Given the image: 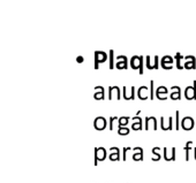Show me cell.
I'll return each instance as SVG.
<instances>
[{
	"label": "cell",
	"mask_w": 196,
	"mask_h": 183,
	"mask_svg": "<svg viewBox=\"0 0 196 183\" xmlns=\"http://www.w3.org/2000/svg\"><path fill=\"white\" fill-rule=\"evenodd\" d=\"M136 94H137L138 99H141V100H147L148 98H150V89H148V86L142 85L137 89Z\"/></svg>",
	"instance_id": "7"
},
{
	"label": "cell",
	"mask_w": 196,
	"mask_h": 183,
	"mask_svg": "<svg viewBox=\"0 0 196 183\" xmlns=\"http://www.w3.org/2000/svg\"><path fill=\"white\" fill-rule=\"evenodd\" d=\"M179 117H180V112L176 111L175 112V130H179L181 127V125L179 123Z\"/></svg>",
	"instance_id": "30"
},
{
	"label": "cell",
	"mask_w": 196,
	"mask_h": 183,
	"mask_svg": "<svg viewBox=\"0 0 196 183\" xmlns=\"http://www.w3.org/2000/svg\"><path fill=\"white\" fill-rule=\"evenodd\" d=\"M184 98L187 100H195L196 99V81H194L193 85L187 86L184 89Z\"/></svg>",
	"instance_id": "3"
},
{
	"label": "cell",
	"mask_w": 196,
	"mask_h": 183,
	"mask_svg": "<svg viewBox=\"0 0 196 183\" xmlns=\"http://www.w3.org/2000/svg\"><path fill=\"white\" fill-rule=\"evenodd\" d=\"M155 82L153 81H150V99L152 100L153 98H155V96H156V90H155Z\"/></svg>",
	"instance_id": "26"
},
{
	"label": "cell",
	"mask_w": 196,
	"mask_h": 183,
	"mask_svg": "<svg viewBox=\"0 0 196 183\" xmlns=\"http://www.w3.org/2000/svg\"><path fill=\"white\" fill-rule=\"evenodd\" d=\"M111 156H110V160L111 161H117V160L120 159V150L117 146H113V148L110 149Z\"/></svg>",
	"instance_id": "18"
},
{
	"label": "cell",
	"mask_w": 196,
	"mask_h": 183,
	"mask_svg": "<svg viewBox=\"0 0 196 183\" xmlns=\"http://www.w3.org/2000/svg\"><path fill=\"white\" fill-rule=\"evenodd\" d=\"M156 97L159 99V100H167V94H156Z\"/></svg>",
	"instance_id": "33"
},
{
	"label": "cell",
	"mask_w": 196,
	"mask_h": 183,
	"mask_svg": "<svg viewBox=\"0 0 196 183\" xmlns=\"http://www.w3.org/2000/svg\"><path fill=\"white\" fill-rule=\"evenodd\" d=\"M128 122H129V117H119V128H120V127H126V126L128 125Z\"/></svg>",
	"instance_id": "24"
},
{
	"label": "cell",
	"mask_w": 196,
	"mask_h": 183,
	"mask_svg": "<svg viewBox=\"0 0 196 183\" xmlns=\"http://www.w3.org/2000/svg\"><path fill=\"white\" fill-rule=\"evenodd\" d=\"M107 60V54L104 51H95V69H99V65Z\"/></svg>",
	"instance_id": "1"
},
{
	"label": "cell",
	"mask_w": 196,
	"mask_h": 183,
	"mask_svg": "<svg viewBox=\"0 0 196 183\" xmlns=\"http://www.w3.org/2000/svg\"><path fill=\"white\" fill-rule=\"evenodd\" d=\"M135 86H132L130 88V91H128L127 89V86H124L122 88V97L125 100H134L135 99V94H136V91H135Z\"/></svg>",
	"instance_id": "8"
},
{
	"label": "cell",
	"mask_w": 196,
	"mask_h": 183,
	"mask_svg": "<svg viewBox=\"0 0 196 183\" xmlns=\"http://www.w3.org/2000/svg\"><path fill=\"white\" fill-rule=\"evenodd\" d=\"M130 150H133V149L129 148V146L124 148V156H122V160H124V161H126V159H127V152L130 151Z\"/></svg>",
	"instance_id": "31"
},
{
	"label": "cell",
	"mask_w": 196,
	"mask_h": 183,
	"mask_svg": "<svg viewBox=\"0 0 196 183\" xmlns=\"http://www.w3.org/2000/svg\"><path fill=\"white\" fill-rule=\"evenodd\" d=\"M132 129L137 131V130H142L143 129V125H142V119H140L138 121H135L133 125H132Z\"/></svg>",
	"instance_id": "22"
},
{
	"label": "cell",
	"mask_w": 196,
	"mask_h": 183,
	"mask_svg": "<svg viewBox=\"0 0 196 183\" xmlns=\"http://www.w3.org/2000/svg\"><path fill=\"white\" fill-rule=\"evenodd\" d=\"M125 59H127V57H126V55H118V57H117V61H119V60H125Z\"/></svg>",
	"instance_id": "35"
},
{
	"label": "cell",
	"mask_w": 196,
	"mask_h": 183,
	"mask_svg": "<svg viewBox=\"0 0 196 183\" xmlns=\"http://www.w3.org/2000/svg\"><path fill=\"white\" fill-rule=\"evenodd\" d=\"M171 90H172L173 92L171 94V99L172 100H180L181 99V89L180 86H172L171 88Z\"/></svg>",
	"instance_id": "16"
},
{
	"label": "cell",
	"mask_w": 196,
	"mask_h": 183,
	"mask_svg": "<svg viewBox=\"0 0 196 183\" xmlns=\"http://www.w3.org/2000/svg\"><path fill=\"white\" fill-rule=\"evenodd\" d=\"M129 128H126V127H120V128L118 129V134L119 135H121V136H126V135H128L129 134Z\"/></svg>",
	"instance_id": "27"
},
{
	"label": "cell",
	"mask_w": 196,
	"mask_h": 183,
	"mask_svg": "<svg viewBox=\"0 0 196 183\" xmlns=\"http://www.w3.org/2000/svg\"><path fill=\"white\" fill-rule=\"evenodd\" d=\"M145 67L148 70H153L159 68V57L155 55L153 57V62H151V57L147 55L145 57Z\"/></svg>",
	"instance_id": "2"
},
{
	"label": "cell",
	"mask_w": 196,
	"mask_h": 183,
	"mask_svg": "<svg viewBox=\"0 0 196 183\" xmlns=\"http://www.w3.org/2000/svg\"><path fill=\"white\" fill-rule=\"evenodd\" d=\"M195 126V122H194V119L192 117H184L182 120H181V128L186 130V131H189L192 130Z\"/></svg>",
	"instance_id": "4"
},
{
	"label": "cell",
	"mask_w": 196,
	"mask_h": 183,
	"mask_svg": "<svg viewBox=\"0 0 196 183\" xmlns=\"http://www.w3.org/2000/svg\"><path fill=\"white\" fill-rule=\"evenodd\" d=\"M95 94H94V98L96 100H104L105 99V90L104 88L100 85L95 86Z\"/></svg>",
	"instance_id": "13"
},
{
	"label": "cell",
	"mask_w": 196,
	"mask_h": 183,
	"mask_svg": "<svg viewBox=\"0 0 196 183\" xmlns=\"http://www.w3.org/2000/svg\"><path fill=\"white\" fill-rule=\"evenodd\" d=\"M117 123L118 125V128H119V117H110V130L112 131L114 129V125Z\"/></svg>",
	"instance_id": "23"
},
{
	"label": "cell",
	"mask_w": 196,
	"mask_h": 183,
	"mask_svg": "<svg viewBox=\"0 0 196 183\" xmlns=\"http://www.w3.org/2000/svg\"><path fill=\"white\" fill-rule=\"evenodd\" d=\"M144 57H142L141 58V65H140V69H138V74L140 75H143V65H144V61H143V60H144Z\"/></svg>",
	"instance_id": "32"
},
{
	"label": "cell",
	"mask_w": 196,
	"mask_h": 183,
	"mask_svg": "<svg viewBox=\"0 0 196 183\" xmlns=\"http://www.w3.org/2000/svg\"><path fill=\"white\" fill-rule=\"evenodd\" d=\"M192 145H193V142H187V144L184 145V150L186 151V160L188 161L189 160V151H190V149H192Z\"/></svg>",
	"instance_id": "25"
},
{
	"label": "cell",
	"mask_w": 196,
	"mask_h": 183,
	"mask_svg": "<svg viewBox=\"0 0 196 183\" xmlns=\"http://www.w3.org/2000/svg\"><path fill=\"white\" fill-rule=\"evenodd\" d=\"M106 125H107V122H106L105 117H97L94 120V128L96 129V130H98V131H103V130L106 128Z\"/></svg>",
	"instance_id": "6"
},
{
	"label": "cell",
	"mask_w": 196,
	"mask_h": 183,
	"mask_svg": "<svg viewBox=\"0 0 196 183\" xmlns=\"http://www.w3.org/2000/svg\"><path fill=\"white\" fill-rule=\"evenodd\" d=\"M106 158V150L104 148H95V166L98 161H104Z\"/></svg>",
	"instance_id": "5"
},
{
	"label": "cell",
	"mask_w": 196,
	"mask_h": 183,
	"mask_svg": "<svg viewBox=\"0 0 196 183\" xmlns=\"http://www.w3.org/2000/svg\"><path fill=\"white\" fill-rule=\"evenodd\" d=\"M109 67H110V69H113L114 67H115V62H114V51L113 50H110L109 52Z\"/></svg>",
	"instance_id": "21"
},
{
	"label": "cell",
	"mask_w": 196,
	"mask_h": 183,
	"mask_svg": "<svg viewBox=\"0 0 196 183\" xmlns=\"http://www.w3.org/2000/svg\"><path fill=\"white\" fill-rule=\"evenodd\" d=\"M114 96H115V98H117L118 100H120L121 94H120V88L119 86H110L109 88V99L112 100Z\"/></svg>",
	"instance_id": "14"
},
{
	"label": "cell",
	"mask_w": 196,
	"mask_h": 183,
	"mask_svg": "<svg viewBox=\"0 0 196 183\" xmlns=\"http://www.w3.org/2000/svg\"><path fill=\"white\" fill-rule=\"evenodd\" d=\"M174 59H175V66L178 69H184V65L181 63V61L182 60H184V55H182L181 53H176L175 55H174Z\"/></svg>",
	"instance_id": "19"
},
{
	"label": "cell",
	"mask_w": 196,
	"mask_h": 183,
	"mask_svg": "<svg viewBox=\"0 0 196 183\" xmlns=\"http://www.w3.org/2000/svg\"><path fill=\"white\" fill-rule=\"evenodd\" d=\"M184 69H196V59L194 55H186L184 57Z\"/></svg>",
	"instance_id": "9"
},
{
	"label": "cell",
	"mask_w": 196,
	"mask_h": 183,
	"mask_svg": "<svg viewBox=\"0 0 196 183\" xmlns=\"http://www.w3.org/2000/svg\"><path fill=\"white\" fill-rule=\"evenodd\" d=\"M115 68L117 69H127L128 68V59H125V60H119L115 62Z\"/></svg>",
	"instance_id": "20"
},
{
	"label": "cell",
	"mask_w": 196,
	"mask_h": 183,
	"mask_svg": "<svg viewBox=\"0 0 196 183\" xmlns=\"http://www.w3.org/2000/svg\"><path fill=\"white\" fill-rule=\"evenodd\" d=\"M161 66L164 68L165 70H171L173 68V58L171 55H165L161 58Z\"/></svg>",
	"instance_id": "10"
},
{
	"label": "cell",
	"mask_w": 196,
	"mask_h": 183,
	"mask_svg": "<svg viewBox=\"0 0 196 183\" xmlns=\"http://www.w3.org/2000/svg\"><path fill=\"white\" fill-rule=\"evenodd\" d=\"M163 151H164V159L166 160V161H173V160H175V148L171 149V152H169V149L167 148H164Z\"/></svg>",
	"instance_id": "15"
},
{
	"label": "cell",
	"mask_w": 196,
	"mask_h": 183,
	"mask_svg": "<svg viewBox=\"0 0 196 183\" xmlns=\"http://www.w3.org/2000/svg\"><path fill=\"white\" fill-rule=\"evenodd\" d=\"M169 92V89L166 88V86L161 85V86H158L156 90V94H167Z\"/></svg>",
	"instance_id": "28"
},
{
	"label": "cell",
	"mask_w": 196,
	"mask_h": 183,
	"mask_svg": "<svg viewBox=\"0 0 196 183\" xmlns=\"http://www.w3.org/2000/svg\"><path fill=\"white\" fill-rule=\"evenodd\" d=\"M133 159L135 161H142L143 160V152H135L133 154Z\"/></svg>",
	"instance_id": "29"
},
{
	"label": "cell",
	"mask_w": 196,
	"mask_h": 183,
	"mask_svg": "<svg viewBox=\"0 0 196 183\" xmlns=\"http://www.w3.org/2000/svg\"><path fill=\"white\" fill-rule=\"evenodd\" d=\"M141 58L142 55H134L130 58V67L133 69H140V65H141Z\"/></svg>",
	"instance_id": "17"
},
{
	"label": "cell",
	"mask_w": 196,
	"mask_h": 183,
	"mask_svg": "<svg viewBox=\"0 0 196 183\" xmlns=\"http://www.w3.org/2000/svg\"><path fill=\"white\" fill-rule=\"evenodd\" d=\"M145 130H149V129H153L157 130V119L155 117H145Z\"/></svg>",
	"instance_id": "11"
},
{
	"label": "cell",
	"mask_w": 196,
	"mask_h": 183,
	"mask_svg": "<svg viewBox=\"0 0 196 183\" xmlns=\"http://www.w3.org/2000/svg\"><path fill=\"white\" fill-rule=\"evenodd\" d=\"M76 61H77L78 63H82L83 61H84V58H83L82 55H78L77 58H76Z\"/></svg>",
	"instance_id": "34"
},
{
	"label": "cell",
	"mask_w": 196,
	"mask_h": 183,
	"mask_svg": "<svg viewBox=\"0 0 196 183\" xmlns=\"http://www.w3.org/2000/svg\"><path fill=\"white\" fill-rule=\"evenodd\" d=\"M161 128L166 131V130H172L173 129V117H170L167 119V122H165V117H161Z\"/></svg>",
	"instance_id": "12"
}]
</instances>
